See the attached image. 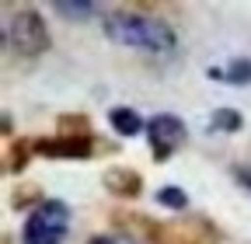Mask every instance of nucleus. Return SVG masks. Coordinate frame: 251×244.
Returning a JSON list of instances; mask_svg holds the SVG:
<instances>
[{
    "label": "nucleus",
    "mask_w": 251,
    "mask_h": 244,
    "mask_svg": "<svg viewBox=\"0 0 251 244\" xmlns=\"http://www.w3.org/2000/svg\"><path fill=\"white\" fill-rule=\"evenodd\" d=\"M105 35L119 46L129 49H143V52H171L175 49V32L171 24L150 14H136V11H112L101 21Z\"/></svg>",
    "instance_id": "nucleus-1"
},
{
    "label": "nucleus",
    "mask_w": 251,
    "mask_h": 244,
    "mask_svg": "<svg viewBox=\"0 0 251 244\" xmlns=\"http://www.w3.org/2000/svg\"><path fill=\"white\" fill-rule=\"evenodd\" d=\"M70 230V209L59 199H46L39 209H31V217L25 220L21 244H63Z\"/></svg>",
    "instance_id": "nucleus-2"
},
{
    "label": "nucleus",
    "mask_w": 251,
    "mask_h": 244,
    "mask_svg": "<svg viewBox=\"0 0 251 244\" xmlns=\"http://www.w3.org/2000/svg\"><path fill=\"white\" fill-rule=\"evenodd\" d=\"M4 39L11 49H18L21 56H35L49 46V28L42 21V14H35L31 7H21L18 14L7 18L4 24Z\"/></svg>",
    "instance_id": "nucleus-3"
},
{
    "label": "nucleus",
    "mask_w": 251,
    "mask_h": 244,
    "mask_svg": "<svg viewBox=\"0 0 251 244\" xmlns=\"http://www.w3.org/2000/svg\"><path fill=\"white\" fill-rule=\"evenodd\" d=\"M147 136H150V146H153V157L168 161L185 143V122L178 115H153L147 122Z\"/></svg>",
    "instance_id": "nucleus-4"
},
{
    "label": "nucleus",
    "mask_w": 251,
    "mask_h": 244,
    "mask_svg": "<svg viewBox=\"0 0 251 244\" xmlns=\"http://www.w3.org/2000/svg\"><path fill=\"white\" fill-rule=\"evenodd\" d=\"M209 77L224 84H251V59H230L227 67H209Z\"/></svg>",
    "instance_id": "nucleus-5"
},
{
    "label": "nucleus",
    "mask_w": 251,
    "mask_h": 244,
    "mask_svg": "<svg viewBox=\"0 0 251 244\" xmlns=\"http://www.w3.org/2000/svg\"><path fill=\"white\" fill-rule=\"evenodd\" d=\"M108 122L115 126V133H122V136H136V133H143V129H147V122H143L133 108H112Z\"/></svg>",
    "instance_id": "nucleus-6"
},
{
    "label": "nucleus",
    "mask_w": 251,
    "mask_h": 244,
    "mask_svg": "<svg viewBox=\"0 0 251 244\" xmlns=\"http://www.w3.org/2000/svg\"><path fill=\"white\" fill-rule=\"evenodd\" d=\"M52 11L63 14V18H91L98 7H94V4H84V0H56Z\"/></svg>",
    "instance_id": "nucleus-7"
},
{
    "label": "nucleus",
    "mask_w": 251,
    "mask_h": 244,
    "mask_svg": "<svg viewBox=\"0 0 251 244\" xmlns=\"http://www.w3.org/2000/svg\"><path fill=\"white\" fill-rule=\"evenodd\" d=\"M213 126L224 129V133H237V129L244 126V119H241V112H234V108H216V112H213Z\"/></svg>",
    "instance_id": "nucleus-8"
},
{
    "label": "nucleus",
    "mask_w": 251,
    "mask_h": 244,
    "mask_svg": "<svg viewBox=\"0 0 251 244\" xmlns=\"http://www.w3.org/2000/svg\"><path fill=\"white\" fill-rule=\"evenodd\" d=\"M157 202H161V206H171V209H185V206H188V195H185L181 189H161V192H157Z\"/></svg>",
    "instance_id": "nucleus-9"
},
{
    "label": "nucleus",
    "mask_w": 251,
    "mask_h": 244,
    "mask_svg": "<svg viewBox=\"0 0 251 244\" xmlns=\"http://www.w3.org/2000/svg\"><path fill=\"white\" fill-rule=\"evenodd\" d=\"M87 244H136L133 237H119V234H98V237H91Z\"/></svg>",
    "instance_id": "nucleus-10"
},
{
    "label": "nucleus",
    "mask_w": 251,
    "mask_h": 244,
    "mask_svg": "<svg viewBox=\"0 0 251 244\" xmlns=\"http://www.w3.org/2000/svg\"><path fill=\"white\" fill-rule=\"evenodd\" d=\"M234 178H237L241 185H244V189L251 192V168H237V171H234Z\"/></svg>",
    "instance_id": "nucleus-11"
}]
</instances>
